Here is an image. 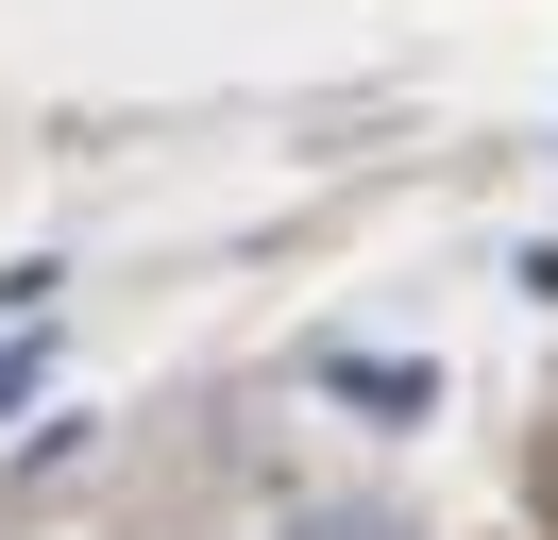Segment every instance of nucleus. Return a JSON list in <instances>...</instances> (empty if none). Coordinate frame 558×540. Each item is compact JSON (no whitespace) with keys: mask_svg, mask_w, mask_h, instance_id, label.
I'll return each instance as SVG.
<instances>
[{"mask_svg":"<svg viewBox=\"0 0 558 540\" xmlns=\"http://www.w3.org/2000/svg\"><path fill=\"white\" fill-rule=\"evenodd\" d=\"M524 490H542V524H558V439H542V456H524Z\"/></svg>","mask_w":558,"mask_h":540,"instance_id":"nucleus-1","label":"nucleus"}]
</instances>
